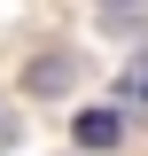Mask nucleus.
<instances>
[{
	"label": "nucleus",
	"mask_w": 148,
	"mask_h": 156,
	"mask_svg": "<svg viewBox=\"0 0 148 156\" xmlns=\"http://www.w3.org/2000/svg\"><path fill=\"white\" fill-rule=\"evenodd\" d=\"M70 70H78L70 55H47V62H31V94H55V86H70Z\"/></svg>",
	"instance_id": "obj_2"
},
{
	"label": "nucleus",
	"mask_w": 148,
	"mask_h": 156,
	"mask_svg": "<svg viewBox=\"0 0 148 156\" xmlns=\"http://www.w3.org/2000/svg\"><path fill=\"white\" fill-rule=\"evenodd\" d=\"M8 140H16V125H8V117H0V148H8Z\"/></svg>",
	"instance_id": "obj_4"
},
{
	"label": "nucleus",
	"mask_w": 148,
	"mask_h": 156,
	"mask_svg": "<svg viewBox=\"0 0 148 156\" xmlns=\"http://www.w3.org/2000/svg\"><path fill=\"white\" fill-rule=\"evenodd\" d=\"M78 140H86V148H117V140H125V117L117 109H78Z\"/></svg>",
	"instance_id": "obj_1"
},
{
	"label": "nucleus",
	"mask_w": 148,
	"mask_h": 156,
	"mask_svg": "<svg viewBox=\"0 0 148 156\" xmlns=\"http://www.w3.org/2000/svg\"><path fill=\"white\" fill-rule=\"evenodd\" d=\"M117 101L148 109V55H140V62H125V78H117Z\"/></svg>",
	"instance_id": "obj_3"
}]
</instances>
